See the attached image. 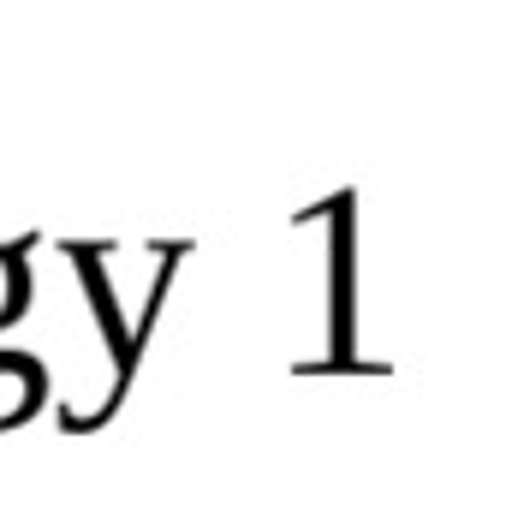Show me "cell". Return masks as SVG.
<instances>
[{"label": "cell", "mask_w": 506, "mask_h": 512, "mask_svg": "<svg viewBox=\"0 0 506 512\" xmlns=\"http://www.w3.org/2000/svg\"><path fill=\"white\" fill-rule=\"evenodd\" d=\"M48 405V370L36 352H18V346H0V435L36 423Z\"/></svg>", "instance_id": "obj_1"}, {"label": "cell", "mask_w": 506, "mask_h": 512, "mask_svg": "<svg viewBox=\"0 0 506 512\" xmlns=\"http://www.w3.org/2000/svg\"><path fill=\"white\" fill-rule=\"evenodd\" d=\"M30 298H36V274H30L24 245H0V334H6L12 322H24Z\"/></svg>", "instance_id": "obj_2"}]
</instances>
